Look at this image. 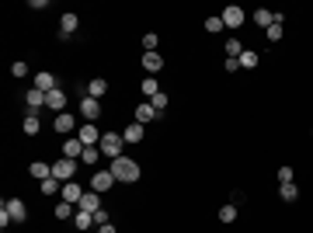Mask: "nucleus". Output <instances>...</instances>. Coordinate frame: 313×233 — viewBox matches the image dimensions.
I'll use <instances>...</instances> for the list:
<instances>
[{"label":"nucleus","mask_w":313,"mask_h":233,"mask_svg":"<svg viewBox=\"0 0 313 233\" xmlns=\"http://www.w3.org/2000/svg\"><path fill=\"white\" fill-rule=\"evenodd\" d=\"M108 170H112V174H115V181H122V184H132V181H140V164H136L132 156H115Z\"/></svg>","instance_id":"f257e3e1"},{"label":"nucleus","mask_w":313,"mask_h":233,"mask_svg":"<svg viewBox=\"0 0 313 233\" xmlns=\"http://www.w3.org/2000/svg\"><path fill=\"white\" fill-rule=\"evenodd\" d=\"M98 146H101V154H104V156H112V160H115V156H122V146H126V136H118V132H104Z\"/></svg>","instance_id":"f03ea898"},{"label":"nucleus","mask_w":313,"mask_h":233,"mask_svg":"<svg viewBox=\"0 0 313 233\" xmlns=\"http://www.w3.org/2000/svg\"><path fill=\"white\" fill-rule=\"evenodd\" d=\"M77 174V160H70V156H60L56 164H52V178L56 181H70Z\"/></svg>","instance_id":"7ed1b4c3"},{"label":"nucleus","mask_w":313,"mask_h":233,"mask_svg":"<svg viewBox=\"0 0 313 233\" xmlns=\"http://www.w3.org/2000/svg\"><path fill=\"white\" fill-rule=\"evenodd\" d=\"M101 136H104V132H98V126H94V122H84V126H80V132H77V140L84 143V146H98V143H101Z\"/></svg>","instance_id":"20e7f679"},{"label":"nucleus","mask_w":313,"mask_h":233,"mask_svg":"<svg viewBox=\"0 0 313 233\" xmlns=\"http://www.w3.org/2000/svg\"><path fill=\"white\" fill-rule=\"evenodd\" d=\"M112 184H115V174H112V170H98V174L90 178V192H98V195H104Z\"/></svg>","instance_id":"39448f33"},{"label":"nucleus","mask_w":313,"mask_h":233,"mask_svg":"<svg viewBox=\"0 0 313 233\" xmlns=\"http://www.w3.org/2000/svg\"><path fill=\"white\" fill-rule=\"evenodd\" d=\"M220 18H223V28H240V24L247 21V14H244V10H240L236 4H230V7H226V10H223Z\"/></svg>","instance_id":"423d86ee"},{"label":"nucleus","mask_w":313,"mask_h":233,"mask_svg":"<svg viewBox=\"0 0 313 233\" xmlns=\"http://www.w3.org/2000/svg\"><path fill=\"white\" fill-rule=\"evenodd\" d=\"M4 209L10 212V220H14V223H24V220H28V209H24V202H21V198H7V202H4Z\"/></svg>","instance_id":"0eeeda50"},{"label":"nucleus","mask_w":313,"mask_h":233,"mask_svg":"<svg viewBox=\"0 0 313 233\" xmlns=\"http://www.w3.org/2000/svg\"><path fill=\"white\" fill-rule=\"evenodd\" d=\"M77 28H80V18L74 14V10H66V14L60 18V38H66V35H74Z\"/></svg>","instance_id":"6e6552de"},{"label":"nucleus","mask_w":313,"mask_h":233,"mask_svg":"<svg viewBox=\"0 0 313 233\" xmlns=\"http://www.w3.org/2000/svg\"><path fill=\"white\" fill-rule=\"evenodd\" d=\"M143 70H146V77H154L164 70V56L160 52H143Z\"/></svg>","instance_id":"1a4fd4ad"},{"label":"nucleus","mask_w":313,"mask_h":233,"mask_svg":"<svg viewBox=\"0 0 313 233\" xmlns=\"http://www.w3.org/2000/svg\"><path fill=\"white\" fill-rule=\"evenodd\" d=\"M80 115H84L87 122H94V118L101 115V104H98V98H90V94H87V98L80 101Z\"/></svg>","instance_id":"9d476101"},{"label":"nucleus","mask_w":313,"mask_h":233,"mask_svg":"<svg viewBox=\"0 0 313 233\" xmlns=\"http://www.w3.org/2000/svg\"><path fill=\"white\" fill-rule=\"evenodd\" d=\"M80 198H84V188H80L77 181H66V184H63V202H70V206H80Z\"/></svg>","instance_id":"9b49d317"},{"label":"nucleus","mask_w":313,"mask_h":233,"mask_svg":"<svg viewBox=\"0 0 313 233\" xmlns=\"http://www.w3.org/2000/svg\"><path fill=\"white\" fill-rule=\"evenodd\" d=\"M46 108H52V112L60 115V112L66 108V94H63L60 87H56V90H49V94H46Z\"/></svg>","instance_id":"f8f14e48"},{"label":"nucleus","mask_w":313,"mask_h":233,"mask_svg":"<svg viewBox=\"0 0 313 233\" xmlns=\"http://www.w3.org/2000/svg\"><path fill=\"white\" fill-rule=\"evenodd\" d=\"M74 126H77V122H74V115H66V112H60V115L52 118V129H56L60 136H66V132H74Z\"/></svg>","instance_id":"ddd939ff"},{"label":"nucleus","mask_w":313,"mask_h":233,"mask_svg":"<svg viewBox=\"0 0 313 233\" xmlns=\"http://www.w3.org/2000/svg\"><path fill=\"white\" fill-rule=\"evenodd\" d=\"M77 209L80 212H98V209H101V195H98V192H84V198H80Z\"/></svg>","instance_id":"4468645a"},{"label":"nucleus","mask_w":313,"mask_h":233,"mask_svg":"<svg viewBox=\"0 0 313 233\" xmlns=\"http://www.w3.org/2000/svg\"><path fill=\"white\" fill-rule=\"evenodd\" d=\"M143 132H146V126H143V122H129L122 136H126V143H143Z\"/></svg>","instance_id":"2eb2a0df"},{"label":"nucleus","mask_w":313,"mask_h":233,"mask_svg":"<svg viewBox=\"0 0 313 233\" xmlns=\"http://www.w3.org/2000/svg\"><path fill=\"white\" fill-rule=\"evenodd\" d=\"M35 87H38L42 94H49V90H56V77H52L49 70H42V74H35Z\"/></svg>","instance_id":"dca6fc26"},{"label":"nucleus","mask_w":313,"mask_h":233,"mask_svg":"<svg viewBox=\"0 0 313 233\" xmlns=\"http://www.w3.org/2000/svg\"><path fill=\"white\" fill-rule=\"evenodd\" d=\"M156 115H160V112H156V108L150 104V101H143V104L136 108V122H143V126H146V122H154Z\"/></svg>","instance_id":"f3484780"},{"label":"nucleus","mask_w":313,"mask_h":233,"mask_svg":"<svg viewBox=\"0 0 313 233\" xmlns=\"http://www.w3.org/2000/svg\"><path fill=\"white\" fill-rule=\"evenodd\" d=\"M84 150H87V146H84V143H80L77 136H74V140H66V143H63V156H70V160H77V156H84Z\"/></svg>","instance_id":"a211bd4d"},{"label":"nucleus","mask_w":313,"mask_h":233,"mask_svg":"<svg viewBox=\"0 0 313 233\" xmlns=\"http://www.w3.org/2000/svg\"><path fill=\"white\" fill-rule=\"evenodd\" d=\"M24 104H28V108H32V112H38V108H42V104H46V94H42V90H38V87H32V90H28V94H24Z\"/></svg>","instance_id":"6ab92c4d"},{"label":"nucleus","mask_w":313,"mask_h":233,"mask_svg":"<svg viewBox=\"0 0 313 233\" xmlns=\"http://www.w3.org/2000/svg\"><path fill=\"white\" fill-rule=\"evenodd\" d=\"M28 170H32V178H38V181L52 178V164H42V160H35V164H32Z\"/></svg>","instance_id":"aec40b11"},{"label":"nucleus","mask_w":313,"mask_h":233,"mask_svg":"<svg viewBox=\"0 0 313 233\" xmlns=\"http://www.w3.org/2000/svg\"><path fill=\"white\" fill-rule=\"evenodd\" d=\"M254 24L258 28H272L275 24V10H254Z\"/></svg>","instance_id":"412c9836"},{"label":"nucleus","mask_w":313,"mask_h":233,"mask_svg":"<svg viewBox=\"0 0 313 233\" xmlns=\"http://www.w3.org/2000/svg\"><path fill=\"white\" fill-rule=\"evenodd\" d=\"M278 198H282V202H296V198H300V188H296L292 181H289V184H278Z\"/></svg>","instance_id":"4be33fe9"},{"label":"nucleus","mask_w":313,"mask_h":233,"mask_svg":"<svg viewBox=\"0 0 313 233\" xmlns=\"http://www.w3.org/2000/svg\"><path fill=\"white\" fill-rule=\"evenodd\" d=\"M254 66H258V52L254 49H244L240 52V70H254Z\"/></svg>","instance_id":"5701e85b"},{"label":"nucleus","mask_w":313,"mask_h":233,"mask_svg":"<svg viewBox=\"0 0 313 233\" xmlns=\"http://www.w3.org/2000/svg\"><path fill=\"white\" fill-rule=\"evenodd\" d=\"M104 90H108V80H104V77H94V80H90V87H87L90 98H101Z\"/></svg>","instance_id":"b1692460"},{"label":"nucleus","mask_w":313,"mask_h":233,"mask_svg":"<svg viewBox=\"0 0 313 233\" xmlns=\"http://www.w3.org/2000/svg\"><path fill=\"white\" fill-rule=\"evenodd\" d=\"M52 212H56V220H63V223H66V220H74V216H77V212H74V206H70V202H60V206H56V209H52Z\"/></svg>","instance_id":"393cba45"},{"label":"nucleus","mask_w":313,"mask_h":233,"mask_svg":"<svg viewBox=\"0 0 313 233\" xmlns=\"http://www.w3.org/2000/svg\"><path fill=\"white\" fill-rule=\"evenodd\" d=\"M90 223H94V212H80V209H77V216H74V226H77V230H87Z\"/></svg>","instance_id":"a878e982"},{"label":"nucleus","mask_w":313,"mask_h":233,"mask_svg":"<svg viewBox=\"0 0 313 233\" xmlns=\"http://www.w3.org/2000/svg\"><path fill=\"white\" fill-rule=\"evenodd\" d=\"M206 32H212V35H220V32H223V18H220V14H212V18H206Z\"/></svg>","instance_id":"bb28decb"},{"label":"nucleus","mask_w":313,"mask_h":233,"mask_svg":"<svg viewBox=\"0 0 313 233\" xmlns=\"http://www.w3.org/2000/svg\"><path fill=\"white\" fill-rule=\"evenodd\" d=\"M38 126H42L38 115H28V118H24V132H28V136H38Z\"/></svg>","instance_id":"cd10ccee"},{"label":"nucleus","mask_w":313,"mask_h":233,"mask_svg":"<svg viewBox=\"0 0 313 233\" xmlns=\"http://www.w3.org/2000/svg\"><path fill=\"white\" fill-rule=\"evenodd\" d=\"M60 184H63V181H56V178H46V181H42V195H56V192H60Z\"/></svg>","instance_id":"c85d7f7f"},{"label":"nucleus","mask_w":313,"mask_h":233,"mask_svg":"<svg viewBox=\"0 0 313 233\" xmlns=\"http://www.w3.org/2000/svg\"><path fill=\"white\" fill-rule=\"evenodd\" d=\"M236 220V206H223L220 209V223H234Z\"/></svg>","instance_id":"c756f323"},{"label":"nucleus","mask_w":313,"mask_h":233,"mask_svg":"<svg viewBox=\"0 0 313 233\" xmlns=\"http://www.w3.org/2000/svg\"><path fill=\"white\" fill-rule=\"evenodd\" d=\"M156 42H160V38H156L154 32H146V35H143V52H156Z\"/></svg>","instance_id":"7c9ffc66"},{"label":"nucleus","mask_w":313,"mask_h":233,"mask_svg":"<svg viewBox=\"0 0 313 233\" xmlns=\"http://www.w3.org/2000/svg\"><path fill=\"white\" fill-rule=\"evenodd\" d=\"M98 156H101V146H87L80 160H84V164H98Z\"/></svg>","instance_id":"2f4dec72"},{"label":"nucleus","mask_w":313,"mask_h":233,"mask_svg":"<svg viewBox=\"0 0 313 233\" xmlns=\"http://www.w3.org/2000/svg\"><path fill=\"white\" fill-rule=\"evenodd\" d=\"M282 28H286V21H275V24H272V28H264V32H268V38H272V42H278V38H282Z\"/></svg>","instance_id":"473e14b6"},{"label":"nucleus","mask_w":313,"mask_h":233,"mask_svg":"<svg viewBox=\"0 0 313 233\" xmlns=\"http://www.w3.org/2000/svg\"><path fill=\"white\" fill-rule=\"evenodd\" d=\"M292 178H296V174H292V167H289V164H282V167H278V184H289Z\"/></svg>","instance_id":"72a5a7b5"},{"label":"nucleus","mask_w":313,"mask_h":233,"mask_svg":"<svg viewBox=\"0 0 313 233\" xmlns=\"http://www.w3.org/2000/svg\"><path fill=\"white\" fill-rule=\"evenodd\" d=\"M143 94H146V98L160 94V87H156V80H154V77H143Z\"/></svg>","instance_id":"f704fd0d"},{"label":"nucleus","mask_w":313,"mask_h":233,"mask_svg":"<svg viewBox=\"0 0 313 233\" xmlns=\"http://www.w3.org/2000/svg\"><path fill=\"white\" fill-rule=\"evenodd\" d=\"M167 101H170V98H167L164 90H160V94H154V98H150V104H154L156 112H164V108H167Z\"/></svg>","instance_id":"c9c22d12"},{"label":"nucleus","mask_w":313,"mask_h":233,"mask_svg":"<svg viewBox=\"0 0 313 233\" xmlns=\"http://www.w3.org/2000/svg\"><path fill=\"white\" fill-rule=\"evenodd\" d=\"M10 74H14V77H24V74H28V63H24V60H18V63L10 66Z\"/></svg>","instance_id":"e433bc0d"},{"label":"nucleus","mask_w":313,"mask_h":233,"mask_svg":"<svg viewBox=\"0 0 313 233\" xmlns=\"http://www.w3.org/2000/svg\"><path fill=\"white\" fill-rule=\"evenodd\" d=\"M108 220H112L108 209H98V212H94V223H98V226H108Z\"/></svg>","instance_id":"4c0bfd02"},{"label":"nucleus","mask_w":313,"mask_h":233,"mask_svg":"<svg viewBox=\"0 0 313 233\" xmlns=\"http://www.w3.org/2000/svg\"><path fill=\"white\" fill-rule=\"evenodd\" d=\"M7 223H14V220H10V212H7V209H0V226L7 230Z\"/></svg>","instance_id":"58836bf2"},{"label":"nucleus","mask_w":313,"mask_h":233,"mask_svg":"<svg viewBox=\"0 0 313 233\" xmlns=\"http://www.w3.org/2000/svg\"><path fill=\"white\" fill-rule=\"evenodd\" d=\"M240 70V60H226V74H236Z\"/></svg>","instance_id":"ea45409f"},{"label":"nucleus","mask_w":313,"mask_h":233,"mask_svg":"<svg viewBox=\"0 0 313 233\" xmlns=\"http://www.w3.org/2000/svg\"><path fill=\"white\" fill-rule=\"evenodd\" d=\"M98 233H115V226L108 223V226H98Z\"/></svg>","instance_id":"a19ab883"}]
</instances>
